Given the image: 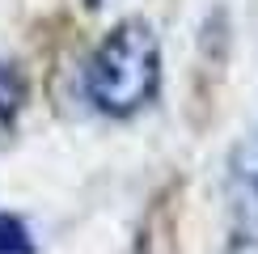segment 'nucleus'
Listing matches in <instances>:
<instances>
[{"label": "nucleus", "instance_id": "nucleus-1", "mask_svg": "<svg viewBox=\"0 0 258 254\" xmlns=\"http://www.w3.org/2000/svg\"><path fill=\"white\" fill-rule=\"evenodd\" d=\"M85 102L106 119H136L161 93V42L144 17L110 26L81 68Z\"/></svg>", "mask_w": 258, "mask_h": 254}, {"label": "nucleus", "instance_id": "nucleus-2", "mask_svg": "<svg viewBox=\"0 0 258 254\" xmlns=\"http://www.w3.org/2000/svg\"><path fill=\"white\" fill-rule=\"evenodd\" d=\"M224 212V254H258V132L229 153Z\"/></svg>", "mask_w": 258, "mask_h": 254}, {"label": "nucleus", "instance_id": "nucleus-3", "mask_svg": "<svg viewBox=\"0 0 258 254\" xmlns=\"http://www.w3.org/2000/svg\"><path fill=\"white\" fill-rule=\"evenodd\" d=\"M21 106H26V72L17 68V64L0 59V127H13Z\"/></svg>", "mask_w": 258, "mask_h": 254}, {"label": "nucleus", "instance_id": "nucleus-4", "mask_svg": "<svg viewBox=\"0 0 258 254\" xmlns=\"http://www.w3.org/2000/svg\"><path fill=\"white\" fill-rule=\"evenodd\" d=\"M0 254H38V241L17 212H0Z\"/></svg>", "mask_w": 258, "mask_h": 254}, {"label": "nucleus", "instance_id": "nucleus-5", "mask_svg": "<svg viewBox=\"0 0 258 254\" xmlns=\"http://www.w3.org/2000/svg\"><path fill=\"white\" fill-rule=\"evenodd\" d=\"M85 5H89V9H98V5H102V0H85Z\"/></svg>", "mask_w": 258, "mask_h": 254}]
</instances>
